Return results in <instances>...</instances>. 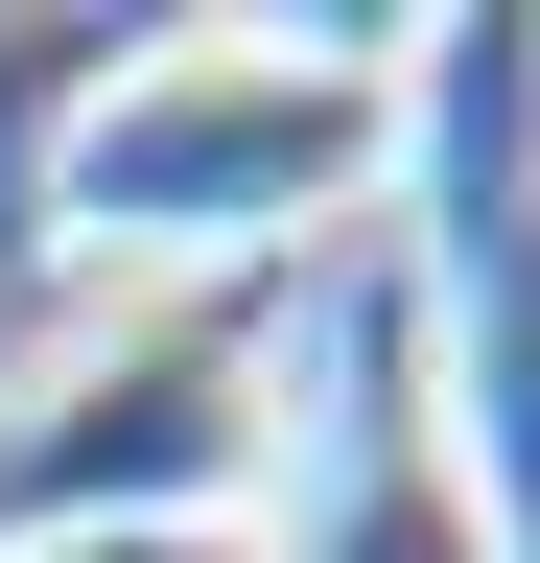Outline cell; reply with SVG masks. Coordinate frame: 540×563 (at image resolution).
<instances>
[{"mask_svg":"<svg viewBox=\"0 0 540 563\" xmlns=\"http://www.w3.org/2000/svg\"><path fill=\"white\" fill-rule=\"evenodd\" d=\"M283 376H306V282H95V306H47L24 376H0V563L258 517Z\"/></svg>","mask_w":540,"mask_h":563,"instance_id":"2","label":"cell"},{"mask_svg":"<svg viewBox=\"0 0 540 563\" xmlns=\"http://www.w3.org/2000/svg\"><path fill=\"white\" fill-rule=\"evenodd\" d=\"M258 563H494V493H470L447 399H423V306L353 235L306 282V376H283V470H258Z\"/></svg>","mask_w":540,"mask_h":563,"instance_id":"3","label":"cell"},{"mask_svg":"<svg viewBox=\"0 0 540 563\" xmlns=\"http://www.w3.org/2000/svg\"><path fill=\"white\" fill-rule=\"evenodd\" d=\"M47 563H258V540L212 517V540H47Z\"/></svg>","mask_w":540,"mask_h":563,"instance_id":"5","label":"cell"},{"mask_svg":"<svg viewBox=\"0 0 540 563\" xmlns=\"http://www.w3.org/2000/svg\"><path fill=\"white\" fill-rule=\"evenodd\" d=\"M95 70H118V24L95 0H0V306H47V165H71V118H95Z\"/></svg>","mask_w":540,"mask_h":563,"instance_id":"4","label":"cell"},{"mask_svg":"<svg viewBox=\"0 0 540 563\" xmlns=\"http://www.w3.org/2000/svg\"><path fill=\"white\" fill-rule=\"evenodd\" d=\"M399 211V24H118L47 258L95 282H329V235Z\"/></svg>","mask_w":540,"mask_h":563,"instance_id":"1","label":"cell"}]
</instances>
